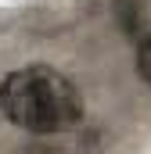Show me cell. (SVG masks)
<instances>
[{"label":"cell","instance_id":"6da1fadb","mask_svg":"<svg viewBox=\"0 0 151 154\" xmlns=\"http://www.w3.org/2000/svg\"><path fill=\"white\" fill-rule=\"evenodd\" d=\"M0 111L29 133H65L83 118V93L50 65H25L0 82Z\"/></svg>","mask_w":151,"mask_h":154},{"label":"cell","instance_id":"7a4b0ae2","mask_svg":"<svg viewBox=\"0 0 151 154\" xmlns=\"http://www.w3.org/2000/svg\"><path fill=\"white\" fill-rule=\"evenodd\" d=\"M137 72H140V79L151 86V36H144L137 43Z\"/></svg>","mask_w":151,"mask_h":154}]
</instances>
